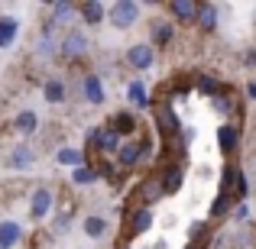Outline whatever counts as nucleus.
<instances>
[{
    "label": "nucleus",
    "instance_id": "5701e85b",
    "mask_svg": "<svg viewBox=\"0 0 256 249\" xmlns=\"http://www.w3.org/2000/svg\"><path fill=\"white\" fill-rule=\"evenodd\" d=\"M156 198H162V185H159V178H152V181H146V185H143V201H146V204H152Z\"/></svg>",
    "mask_w": 256,
    "mask_h": 249
},
{
    "label": "nucleus",
    "instance_id": "9d476101",
    "mask_svg": "<svg viewBox=\"0 0 256 249\" xmlns=\"http://www.w3.org/2000/svg\"><path fill=\"white\" fill-rule=\"evenodd\" d=\"M36 126H39V117L32 110H20V117H16V130L23 133V136H32L36 133Z\"/></svg>",
    "mask_w": 256,
    "mask_h": 249
},
{
    "label": "nucleus",
    "instance_id": "39448f33",
    "mask_svg": "<svg viewBox=\"0 0 256 249\" xmlns=\"http://www.w3.org/2000/svg\"><path fill=\"white\" fill-rule=\"evenodd\" d=\"M150 227H152V211H150V207H143V211H136V214L130 217V233H133V237L146 233Z\"/></svg>",
    "mask_w": 256,
    "mask_h": 249
},
{
    "label": "nucleus",
    "instance_id": "f8f14e48",
    "mask_svg": "<svg viewBox=\"0 0 256 249\" xmlns=\"http://www.w3.org/2000/svg\"><path fill=\"white\" fill-rule=\"evenodd\" d=\"M162 194H172V191H178V185H182V168L178 165H172V168H166V175H162Z\"/></svg>",
    "mask_w": 256,
    "mask_h": 249
},
{
    "label": "nucleus",
    "instance_id": "ddd939ff",
    "mask_svg": "<svg viewBox=\"0 0 256 249\" xmlns=\"http://www.w3.org/2000/svg\"><path fill=\"white\" fill-rule=\"evenodd\" d=\"M78 10H82V16H84V23H88V26H98V23H100V16H104V6H100V3H94V0L82 3Z\"/></svg>",
    "mask_w": 256,
    "mask_h": 249
},
{
    "label": "nucleus",
    "instance_id": "dca6fc26",
    "mask_svg": "<svg viewBox=\"0 0 256 249\" xmlns=\"http://www.w3.org/2000/svg\"><path fill=\"white\" fill-rule=\"evenodd\" d=\"M13 36H16V19L4 16V19H0V45H10Z\"/></svg>",
    "mask_w": 256,
    "mask_h": 249
},
{
    "label": "nucleus",
    "instance_id": "2eb2a0df",
    "mask_svg": "<svg viewBox=\"0 0 256 249\" xmlns=\"http://www.w3.org/2000/svg\"><path fill=\"white\" fill-rule=\"evenodd\" d=\"M32 165V149L30 146H16L10 156V168H30Z\"/></svg>",
    "mask_w": 256,
    "mask_h": 249
},
{
    "label": "nucleus",
    "instance_id": "412c9836",
    "mask_svg": "<svg viewBox=\"0 0 256 249\" xmlns=\"http://www.w3.org/2000/svg\"><path fill=\"white\" fill-rule=\"evenodd\" d=\"M58 165H82V152L72 149V146H65V149H58Z\"/></svg>",
    "mask_w": 256,
    "mask_h": 249
},
{
    "label": "nucleus",
    "instance_id": "423d86ee",
    "mask_svg": "<svg viewBox=\"0 0 256 249\" xmlns=\"http://www.w3.org/2000/svg\"><path fill=\"white\" fill-rule=\"evenodd\" d=\"M84 100H88V104H100V100H104V84H100L98 75L84 78Z\"/></svg>",
    "mask_w": 256,
    "mask_h": 249
},
{
    "label": "nucleus",
    "instance_id": "7ed1b4c3",
    "mask_svg": "<svg viewBox=\"0 0 256 249\" xmlns=\"http://www.w3.org/2000/svg\"><path fill=\"white\" fill-rule=\"evenodd\" d=\"M84 49H88V39L82 36V32H68V36L62 39V55L65 58H78Z\"/></svg>",
    "mask_w": 256,
    "mask_h": 249
},
{
    "label": "nucleus",
    "instance_id": "6ab92c4d",
    "mask_svg": "<svg viewBox=\"0 0 256 249\" xmlns=\"http://www.w3.org/2000/svg\"><path fill=\"white\" fill-rule=\"evenodd\" d=\"M194 10H198V6H194L192 0H175V3H172V13L178 19H194Z\"/></svg>",
    "mask_w": 256,
    "mask_h": 249
},
{
    "label": "nucleus",
    "instance_id": "4be33fe9",
    "mask_svg": "<svg viewBox=\"0 0 256 249\" xmlns=\"http://www.w3.org/2000/svg\"><path fill=\"white\" fill-rule=\"evenodd\" d=\"M104 230H107V224H104V220H100V217H88V220H84V233H88V237H91V240L104 237Z\"/></svg>",
    "mask_w": 256,
    "mask_h": 249
},
{
    "label": "nucleus",
    "instance_id": "f257e3e1",
    "mask_svg": "<svg viewBox=\"0 0 256 249\" xmlns=\"http://www.w3.org/2000/svg\"><path fill=\"white\" fill-rule=\"evenodd\" d=\"M136 16H140V3H133V0H117V3H110V23L120 26V29L133 26Z\"/></svg>",
    "mask_w": 256,
    "mask_h": 249
},
{
    "label": "nucleus",
    "instance_id": "9b49d317",
    "mask_svg": "<svg viewBox=\"0 0 256 249\" xmlns=\"http://www.w3.org/2000/svg\"><path fill=\"white\" fill-rule=\"evenodd\" d=\"M42 97L49 100V104H62V100H65V84L58 81V78L46 81V87H42Z\"/></svg>",
    "mask_w": 256,
    "mask_h": 249
},
{
    "label": "nucleus",
    "instance_id": "a878e982",
    "mask_svg": "<svg viewBox=\"0 0 256 249\" xmlns=\"http://www.w3.org/2000/svg\"><path fill=\"white\" fill-rule=\"evenodd\" d=\"M234 188H237V194H240V198H244V194L250 191V181H246V175L234 172Z\"/></svg>",
    "mask_w": 256,
    "mask_h": 249
},
{
    "label": "nucleus",
    "instance_id": "a211bd4d",
    "mask_svg": "<svg viewBox=\"0 0 256 249\" xmlns=\"http://www.w3.org/2000/svg\"><path fill=\"white\" fill-rule=\"evenodd\" d=\"M156 120H159V126H162V130H178V117L172 113V107H159Z\"/></svg>",
    "mask_w": 256,
    "mask_h": 249
},
{
    "label": "nucleus",
    "instance_id": "393cba45",
    "mask_svg": "<svg viewBox=\"0 0 256 249\" xmlns=\"http://www.w3.org/2000/svg\"><path fill=\"white\" fill-rule=\"evenodd\" d=\"M94 178H98V175H94L91 168H82V165H78L75 172H72V181H75V185H91Z\"/></svg>",
    "mask_w": 256,
    "mask_h": 249
},
{
    "label": "nucleus",
    "instance_id": "473e14b6",
    "mask_svg": "<svg viewBox=\"0 0 256 249\" xmlns=\"http://www.w3.org/2000/svg\"><path fill=\"white\" fill-rule=\"evenodd\" d=\"M253 188H256V175H253Z\"/></svg>",
    "mask_w": 256,
    "mask_h": 249
},
{
    "label": "nucleus",
    "instance_id": "c85d7f7f",
    "mask_svg": "<svg viewBox=\"0 0 256 249\" xmlns=\"http://www.w3.org/2000/svg\"><path fill=\"white\" fill-rule=\"evenodd\" d=\"M201 91H204V94H218V81H214V78H201Z\"/></svg>",
    "mask_w": 256,
    "mask_h": 249
},
{
    "label": "nucleus",
    "instance_id": "0eeeda50",
    "mask_svg": "<svg viewBox=\"0 0 256 249\" xmlns=\"http://www.w3.org/2000/svg\"><path fill=\"white\" fill-rule=\"evenodd\" d=\"M91 139L98 143V149H104V152H117V133H114V130H100V126H98V130L91 133Z\"/></svg>",
    "mask_w": 256,
    "mask_h": 249
},
{
    "label": "nucleus",
    "instance_id": "4468645a",
    "mask_svg": "<svg viewBox=\"0 0 256 249\" xmlns=\"http://www.w3.org/2000/svg\"><path fill=\"white\" fill-rule=\"evenodd\" d=\"M218 143H220V149H224V152H230L234 146H237V126L224 123V126L218 130Z\"/></svg>",
    "mask_w": 256,
    "mask_h": 249
},
{
    "label": "nucleus",
    "instance_id": "f03ea898",
    "mask_svg": "<svg viewBox=\"0 0 256 249\" xmlns=\"http://www.w3.org/2000/svg\"><path fill=\"white\" fill-rule=\"evenodd\" d=\"M49 211H52V191H49V188H36V194H32V207H30L32 220H42Z\"/></svg>",
    "mask_w": 256,
    "mask_h": 249
},
{
    "label": "nucleus",
    "instance_id": "2f4dec72",
    "mask_svg": "<svg viewBox=\"0 0 256 249\" xmlns=\"http://www.w3.org/2000/svg\"><path fill=\"white\" fill-rule=\"evenodd\" d=\"M246 94H250V97H256V84H250V87H246Z\"/></svg>",
    "mask_w": 256,
    "mask_h": 249
},
{
    "label": "nucleus",
    "instance_id": "cd10ccee",
    "mask_svg": "<svg viewBox=\"0 0 256 249\" xmlns=\"http://www.w3.org/2000/svg\"><path fill=\"white\" fill-rule=\"evenodd\" d=\"M68 224H72V211H65V214H58V217H56V227H52V230L65 233V227H68Z\"/></svg>",
    "mask_w": 256,
    "mask_h": 249
},
{
    "label": "nucleus",
    "instance_id": "c756f323",
    "mask_svg": "<svg viewBox=\"0 0 256 249\" xmlns=\"http://www.w3.org/2000/svg\"><path fill=\"white\" fill-rule=\"evenodd\" d=\"M39 52H52V36L49 32H42V36H39V45H36Z\"/></svg>",
    "mask_w": 256,
    "mask_h": 249
},
{
    "label": "nucleus",
    "instance_id": "1a4fd4ad",
    "mask_svg": "<svg viewBox=\"0 0 256 249\" xmlns=\"http://www.w3.org/2000/svg\"><path fill=\"white\" fill-rule=\"evenodd\" d=\"M194 16H198V23L204 26V29H214V26H218V6L214 3H201L198 10H194Z\"/></svg>",
    "mask_w": 256,
    "mask_h": 249
},
{
    "label": "nucleus",
    "instance_id": "20e7f679",
    "mask_svg": "<svg viewBox=\"0 0 256 249\" xmlns=\"http://www.w3.org/2000/svg\"><path fill=\"white\" fill-rule=\"evenodd\" d=\"M126 62H130L133 68H150L152 65V49L150 45H133V49H126Z\"/></svg>",
    "mask_w": 256,
    "mask_h": 249
},
{
    "label": "nucleus",
    "instance_id": "aec40b11",
    "mask_svg": "<svg viewBox=\"0 0 256 249\" xmlns=\"http://www.w3.org/2000/svg\"><path fill=\"white\" fill-rule=\"evenodd\" d=\"M114 123H117V126H110L114 133H133V130H136V120H133L130 113H117V117H114Z\"/></svg>",
    "mask_w": 256,
    "mask_h": 249
},
{
    "label": "nucleus",
    "instance_id": "7c9ffc66",
    "mask_svg": "<svg viewBox=\"0 0 256 249\" xmlns=\"http://www.w3.org/2000/svg\"><path fill=\"white\" fill-rule=\"evenodd\" d=\"M169 32H172V29H169L166 23H159V26H156V39H159V42H166V39H169Z\"/></svg>",
    "mask_w": 256,
    "mask_h": 249
},
{
    "label": "nucleus",
    "instance_id": "6e6552de",
    "mask_svg": "<svg viewBox=\"0 0 256 249\" xmlns=\"http://www.w3.org/2000/svg\"><path fill=\"white\" fill-rule=\"evenodd\" d=\"M16 240H20V224L4 220V224H0V249H10Z\"/></svg>",
    "mask_w": 256,
    "mask_h": 249
},
{
    "label": "nucleus",
    "instance_id": "f3484780",
    "mask_svg": "<svg viewBox=\"0 0 256 249\" xmlns=\"http://www.w3.org/2000/svg\"><path fill=\"white\" fill-rule=\"evenodd\" d=\"M117 156H120V165H136V159H140V146H133V143L117 146Z\"/></svg>",
    "mask_w": 256,
    "mask_h": 249
},
{
    "label": "nucleus",
    "instance_id": "b1692460",
    "mask_svg": "<svg viewBox=\"0 0 256 249\" xmlns=\"http://www.w3.org/2000/svg\"><path fill=\"white\" fill-rule=\"evenodd\" d=\"M130 100H133V107H146L150 104V97H146V87L143 84H130Z\"/></svg>",
    "mask_w": 256,
    "mask_h": 249
},
{
    "label": "nucleus",
    "instance_id": "bb28decb",
    "mask_svg": "<svg viewBox=\"0 0 256 249\" xmlns=\"http://www.w3.org/2000/svg\"><path fill=\"white\" fill-rule=\"evenodd\" d=\"M227 207H230V198H227V194H220V198H218V201H214V207H211V214H214V217H220V214H224V211H227Z\"/></svg>",
    "mask_w": 256,
    "mask_h": 249
}]
</instances>
